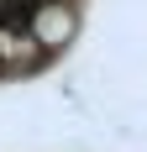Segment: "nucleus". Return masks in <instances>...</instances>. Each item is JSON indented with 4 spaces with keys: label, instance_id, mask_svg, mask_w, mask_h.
<instances>
[{
    "label": "nucleus",
    "instance_id": "nucleus-1",
    "mask_svg": "<svg viewBox=\"0 0 147 152\" xmlns=\"http://www.w3.org/2000/svg\"><path fill=\"white\" fill-rule=\"evenodd\" d=\"M37 37L42 42H63L68 37V11H42L37 16Z\"/></svg>",
    "mask_w": 147,
    "mask_h": 152
}]
</instances>
